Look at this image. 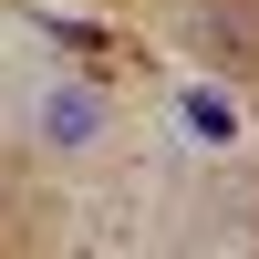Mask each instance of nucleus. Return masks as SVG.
Here are the masks:
<instances>
[{"instance_id":"nucleus-1","label":"nucleus","mask_w":259,"mask_h":259,"mask_svg":"<svg viewBox=\"0 0 259 259\" xmlns=\"http://www.w3.org/2000/svg\"><path fill=\"white\" fill-rule=\"evenodd\" d=\"M197 31L218 41V62H259V11H207Z\"/></svg>"}]
</instances>
